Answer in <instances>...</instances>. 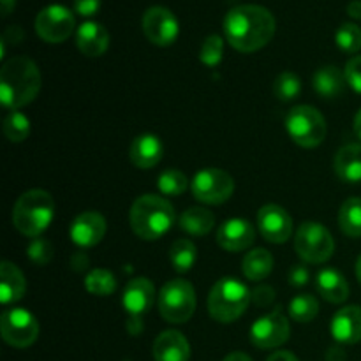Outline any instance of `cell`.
Returning <instances> with one entry per match:
<instances>
[{
    "mask_svg": "<svg viewBox=\"0 0 361 361\" xmlns=\"http://www.w3.org/2000/svg\"><path fill=\"white\" fill-rule=\"evenodd\" d=\"M335 173L345 183L361 182V145H345L337 152L334 161Z\"/></svg>",
    "mask_w": 361,
    "mask_h": 361,
    "instance_id": "23",
    "label": "cell"
},
{
    "mask_svg": "<svg viewBox=\"0 0 361 361\" xmlns=\"http://www.w3.org/2000/svg\"><path fill=\"white\" fill-rule=\"evenodd\" d=\"M196 310V293L183 279H175L162 286L159 293V312L168 323L183 324Z\"/></svg>",
    "mask_w": 361,
    "mask_h": 361,
    "instance_id": "6",
    "label": "cell"
},
{
    "mask_svg": "<svg viewBox=\"0 0 361 361\" xmlns=\"http://www.w3.org/2000/svg\"><path fill=\"white\" fill-rule=\"evenodd\" d=\"M55 217V200L42 189L27 190L13 208V224L28 238H39Z\"/></svg>",
    "mask_w": 361,
    "mask_h": 361,
    "instance_id": "4",
    "label": "cell"
},
{
    "mask_svg": "<svg viewBox=\"0 0 361 361\" xmlns=\"http://www.w3.org/2000/svg\"><path fill=\"white\" fill-rule=\"evenodd\" d=\"M267 361H300L293 353L289 351H277L270 356Z\"/></svg>",
    "mask_w": 361,
    "mask_h": 361,
    "instance_id": "43",
    "label": "cell"
},
{
    "mask_svg": "<svg viewBox=\"0 0 361 361\" xmlns=\"http://www.w3.org/2000/svg\"><path fill=\"white\" fill-rule=\"evenodd\" d=\"M338 226L349 238L361 236V197H349L338 212Z\"/></svg>",
    "mask_w": 361,
    "mask_h": 361,
    "instance_id": "28",
    "label": "cell"
},
{
    "mask_svg": "<svg viewBox=\"0 0 361 361\" xmlns=\"http://www.w3.org/2000/svg\"><path fill=\"white\" fill-rule=\"evenodd\" d=\"M300 92H302V80L295 73L286 71V73L279 74L274 83V94L279 101H293V99L298 97Z\"/></svg>",
    "mask_w": 361,
    "mask_h": 361,
    "instance_id": "33",
    "label": "cell"
},
{
    "mask_svg": "<svg viewBox=\"0 0 361 361\" xmlns=\"http://www.w3.org/2000/svg\"><path fill=\"white\" fill-rule=\"evenodd\" d=\"M335 42L344 53H358L361 49V28L356 23H342L335 32Z\"/></svg>",
    "mask_w": 361,
    "mask_h": 361,
    "instance_id": "34",
    "label": "cell"
},
{
    "mask_svg": "<svg viewBox=\"0 0 361 361\" xmlns=\"http://www.w3.org/2000/svg\"><path fill=\"white\" fill-rule=\"evenodd\" d=\"M345 83V74L335 66L321 67L314 74V88L323 99H335L344 94Z\"/></svg>",
    "mask_w": 361,
    "mask_h": 361,
    "instance_id": "25",
    "label": "cell"
},
{
    "mask_svg": "<svg viewBox=\"0 0 361 361\" xmlns=\"http://www.w3.org/2000/svg\"><path fill=\"white\" fill-rule=\"evenodd\" d=\"M356 277H358V281L361 284V256L358 257V263H356Z\"/></svg>",
    "mask_w": 361,
    "mask_h": 361,
    "instance_id": "49",
    "label": "cell"
},
{
    "mask_svg": "<svg viewBox=\"0 0 361 361\" xmlns=\"http://www.w3.org/2000/svg\"><path fill=\"white\" fill-rule=\"evenodd\" d=\"M319 312V303L312 295H298L289 303V314L298 323H309Z\"/></svg>",
    "mask_w": 361,
    "mask_h": 361,
    "instance_id": "32",
    "label": "cell"
},
{
    "mask_svg": "<svg viewBox=\"0 0 361 361\" xmlns=\"http://www.w3.org/2000/svg\"><path fill=\"white\" fill-rule=\"evenodd\" d=\"M331 335L341 344L361 342V307L349 305L338 310L331 321Z\"/></svg>",
    "mask_w": 361,
    "mask_h": 361,
    "instance_id": "18",
    "label": "cell"
},
{
    "mask_svg": "<svg viewBox=\"0 0 361 361\" xmlns=\"http://www.w3.org/2000/svg\"><path fill=\"white\" fill-rule=\"evenodd\" d=\"M141 27H143L148 41L155 46L173 44L180 32V25L175 14L162 6L148 7L141 20Z\"/></svg>",
    "mask_w": 361,
    "mask_h": 361,
    "instance_id": "13",
    "label": "cell"
},
{
    "mask_svg": "<svg viewBox=\"0 0 361 361\" xmlns=\"http://www.w3.org/2000/svg\"><path fill=\"white\" fill-rule=\"evenodd\" d=\"M222 49H224V41H222L221 35H208L203 41V44H201L200 60L208 67L219 66L222 60Z\"/></svg>",
    "mask_w": 361,
    "mask_h": 361,
    "instance_id": "36",
    "label": "cell"
},
{
    "mask_svg": "<svg viewBox=\"0 0 361 361\" xmlns=\"http://www.w3.org/2000/svg\"><path fill=\"white\" fill-rule=\"evenodd\" d=\"M130 228L140 238L159 240L175 224V208L166 197L145 194L130 207Z\"/></svg>",
    "mask_w": 361,
    "mask_h": 361,
    "instance_id": "3",
    "label": "cell"
},
{
    "mask_svg": "<svg viewBox=\"0 0 361 361\" xmlns=\"http://www.w3.org/2000/svg\"><path fill=\"white\" fill-rule=\"evenodd\" d=\"M196 259L197 249L190 240H175L173 245L169 247V261H171L173 268L178 274H187L189 270H192V267L196 264Z\"/></svg>",
    "mask_w": 361,
    "mask_h": 361,
    "instance_id": "29",
    "label": "cell"
},
{
    "mask_svg": "<svg viewBox=\"0 0 361 361\" xmlns=\"http://www.w3.org/2000/svg\"><path fill=\"white\" fill-rule=\"evenodd\" d=\"M74 27V14L62 4H49L35 18V30L46 42H63L71 37Z\"/></svg>",
    "mask_w": 361,
    "mask_h": 361,
    "instance_id": "11",
    "label": "cell"
},
{
    "mask_svg": "<svg viewBox=\"0 0 361 361\" xmlns=\"http://www.w3.org/2000/svg\"><path fill=\"white\" fill-rule=\"evenodd\" d=\"M27 256L39 267H44L51 261L53 247L48 240L44 238H32V242L27 247Z\"/></svg>",
    "mask_w": 361,
    "mask_h": 361,
    "instance_id": "37",
    "label": "cell"
},
{
    "mask_svg": "<svg viewBox=\"0 0 361 361\" xmlns=\"http://www.w3.org/2000/svg\"><path fill=\"white\" fill-rule=\"evenodd\" d=\"M355 133H356V136L361 140V109L356 113V116H355Z\"/></svg>",
    "mask_w": 361,
    "mask_h": 361,
    "instance_id": "48",
    "label": "cell"
},
{
    "mask_svg": "<svg viewBox=\"0 0 361 361\" xmlns=\"http://www.w3.org/2000/svg\"><path fill=\"white\" fill-rule=\"evenodd\" d=\"M291 140L302 148H316L326 137V120L312 106H296L286 118Z\"/></svg>",
    "mask_w": 361,
    "mask_h": 361,
    "instance_id": "7",
    "label": "cell"
},
{
    "mask_svg": "<svg viewBox=\"0 0 361 361\" xmlns=\"http://www.w3.org/2000/svg\"><path fill=\"white\" fill-rule=\"evenodd\" d=\"M252 300V293L245 284L233 277L221 279L215 282L208 295V314L219 323H233L243 316Z\"/></svg>",
    "mask_w": 361,
    "mask_h": 361,
    "instance_id": "5",
    "label": "cell"
},
{
    "mask_svg": "<svg viewBox=\"0 0 361 361\" xmlns=\"http://www.w3.org/2000/svg\"><path fill=\"white\" fill-rule=\"evenodd\" d=\"M101 9V0H74V11L81 16H94Z\"/></svg>",
    "mask_w": 361,
    "mask_h": 361,
    "instance_id": "40",
    "label": "cell"
},
{
    "mask_svg": "<svg viewBox=\"0 0 361 361\" xmlns=\"http://www.w3.org/2000/svg\"><path fill=\"white\" fill-rule=\"evenodd\" d=\"M190 190H192V196L201 203L222 204L233 196L235 182L229 173L219 168H207L194 175Z\"/></svg>",
    "mask_w": 361,
    "mask_h": 361,
    "instance_id": "9",
    "label": "cell"
},
{
    "mask_svg": "<svg viewBox=\"0 0 361 361\" xmlns=\"http://www.w3.org/2000/svg\"><path fill=\"white\" fill-rule=\"evenodd\" d=\"M252 300L257 307H267L275 300V291L270 286H259L252 291Z\"/></svg>",
    "mask_w": 361,
    "mask_h": 361,
    "instance_id": "39",
    "label": "cell"
},
{
    "mask_svg": "<svg viewBox=\"0 0 361 361\" xmlns=\"http://www.w3.org/2000/svg\"><path fill=\"white\" fill-rule=\"evenodd\" d=\"M76 44L87 56H101L109 46V34L104 25L97 21H85L76 34Z\"/></svg>",
    "mask_w": 361,
    "mask_h": 361,
    "instance_id": "21",
    "label": "cell"
},
{
    "mask_svg": "<svg viewBox=\"0 0 361 361\" xmlns=\"http://www.w3.org/2000/svg\"><path fill=\"white\" fill-rule=\"evenodd\" d=\"M291 334L289 321L281 307L259 317L250 328V342L259 349H275L286 344Z\"/></svg>",
    "mask_w": 361,
    "mask_h": 361,
    "instance_id": "12",
    "label": "cell"
},
{
    "mask_svg": "<svg viewBox=\"0 0 361 361\" xmlns=\"http://www.w3.org/2000/svg\"><path fill=\"white\" fill-rule=\"evenodd\" d=\"M316 288L319 295L330 303H344L349 298V284L344 275L331 268H324L317 274Z\"/></svg>",
    "mask_w": 361,
    "mask_h": 361,
    "instance_id": "24",
    "label": "cell"
},
{
    "mask_svg": "<svg viewBox=\"0 0 361 361\" xmlns=\"http://www.w3.org/2000/svg\"><path fill=\"white\" fill-rule=\"evenodd\" d=\"M85 288L90 295L94 296H109L116 289L115 275L111 271L104 270V268H97L92 270L85 279Z\"/></svg>",
    "mask_w": 361,
    "mask_h": 361,
    "instance_id": "30",
    "label": "cell"
},
{
    "mask_svg": "<svg viewBox=\"0 0 361 361\" xmlns=\"http://www.w3.org/2000/svg\"><path fill=\"white\" fill-rule=\"evenodd\" d=\"M190 345L180 331H162L154 342L155 361H189Z\"/></svg>",
    "mask_w": 361,
    "mask_h": 361,
    "instance_id": "20",
    "label": "cell"
},
{
    "mask_svg": "<svg viewBox=\"0 0 361 361\" xmlns=\"http://www.w3.org/2000/svg\"><path fill=\"white\" fill-rule=\"evenodd\" d=\"M27 293V281L20 268L11 261L0 264V302L4 305L20 302Z\"/></svg>",
    "mask_w": 361,
    "mask_h": 361,
    "instance_id": "22",
    "label": "cell"
},
{
    "mask_svg": "<svg viewBox=\"0 0 361 361\" xmlns=\"http://www.w3.org/2000/svg\"><path fill=\"white\" fill-rule=\"evenodd\" d=\"M348 14L355 20H361V0H353L348 4Z\"/></svg>",
    "mask_w": 361,
    "mask_h": 361,
    "instance_id": "44",
    "label": "cell"
},
{
    "mask_svg": "<svg viewBox=\"0 0 361 361\" xmlns=\"http://www.w3.org/2000/svg\"><path fill=\"white\" fill-rule=\"evenodd\" d=\"M4 134L13 143H21L30 134V120L20 111H11L9 115L4 118Z\"/></svg>",
    "mask_w": 361,
    "mask_h": 361,
    "instance_id": "31",
    "label": "cell"
},
{
    "mask_svg": "<svg viewBox=\"0 0 361 361\" xmlns=\"http://www.w3.org/2000/svg\"><path fill=\"white\" fill-rule=\"evenodd\" d=\"M257 228L270 243H284L293 235V219L279 204H264L257 212Z\"/></svg>",
    "mask_w": 361,
    "mask_h": 361,
    "instance_id": "14",
    "label": "cell"
},
{
    "mask_svg": "<svg viewBox=\"0 0 361 361\" xmlns=\"http://www.w3.org/2000/svg\"><path fill=\"white\" fill-rule=\"evenodd\" d=\"M154 300L155 288L147 277L133 279V281L126 286V291H123L122 296L123 309L129 312V316L141 317V319H143L145 314L152 309Z\"/></svg>",
    "mask_w": 361,
    "mask_h": 361,
    "instance_id": "17",
    "label": "cell"
},
{
    "mask_svg": "<svg viewBox=\"0 0 361 361\" xmlns=\"http://www.w3.org/2000/svg\"><path fill=\"white\" fill-rule=\"evenodd\" d=\"M189 180L180 169H166L159 176V190L164 196H180L187 190Z\"/></svg>",
    "mask_w": 361,
    "mask_h": 361,
    "instance_id": "35",
    "label": "cell"
},
{
    "mask_svg": "<svg viewBox=\"0 0 361 361\" xmlns=\"http://www.w3.org/2000/svg\"><path fill=\"white\" fill-rule=\"evenodd\" d=\"M69 235L71 240L83 249L97 245L106 235V219L99 212H83L73 221Z\"/></svg>",
    "mask_w": 361,
    "mask_h": 361,
    "instance_id": "15",
    "label": "cell"
},
{
    "mask_svg": "<svg viewBox=\"0 0 361 361\" xmlns=\"http://www.w3.org/2000/svg\"><path fill=\"white\" fill-rule=\"evenodd\" d=\"M2 338L16 349L30 348L39 337V323L28 310L9 309L4 310L0 317Z\"/></svg>",
    "mask_w": 361,
    "mask_h": 361,
    "instance_id": "10",
    "label": "cell"
},
{
    "mask_svg": "<svg viewBox=\"0 0 361 361\" xmlns=\"http://www.w3.org/2000/svg\"><path fill=\"white\" fill-rule=\"evenodd\" d=\"M41 71L28 56H13L0 69V101L7 109L30 104L41 90Z\"/></svg>",
    "mask_w": 361,
    "mask_h": 361,
    "instance_id": "2",
    "label": "cell"
},
{
    "mask_svg": "<svg viewBox=\"0 0 361 361\" xmlns=\"http://www.w3.org/2000/svg\"><path fill=\"white\" fill-rule=\"evenodd\" d=\"M215 217L210 210L203 207H192L185 210L180 217V229L190 236H204L214 228Z\"/></svg>",
    "mask_w": 361,
    "mask_h": 361,
    "instance_id": "26",
    "label": "cell"
},
{
    "mask_svg": "<svg viewBox=\"0 0 361 361\" xmlns=\"http://www.w3.org/2000/svg\"><path fill=\"white\" fill-rule=\"evenodd\" d=\"M345 355L342 353V349L338 348H334L330 349V353H328V361H344Z\"/></svg>",
    "mask_w": 361,
    "mask_h": 361,
    "instance_id": "45",
    "label": "cell"
},
{
    "mask_svg": "<svg viewBox=\"0 0 361 361\" xmlns=\"http://www.w3.org/2000/svg\"><path fill=\"white\" fill-rule=\"evenodd\" d=\"M295 249L305 263H326L335 250L331 233L319 222H303L300 224L295 238Z\"/></svg>",
    "mask_w": 361,
    "mask_h": 361,
    "instance_id": "8",
    "label": "cell"
},
{
    "mask_svg": "<svg viewBox=\"0 0 361 361\" xmlns=\"http://www.w3.org/2000/svg\"><path fill=\"white\" fill-rule=\"evenodd\" d=\"M127 331L130 335H140L143 331V319L141 317H129V321H127Z\"/></svg>",
    "mask_w": 361,
    "mask_h": 361,
    "instance_id": "42",
    "label": "cell"
},
{
    "mask_svg": "<svg viewBox=\"0 0 361 361\" xmlns=\"http://www.w3.org/2000/svg\"><path fill=\"white\" fill-rule=\"evenodd\" d=\"M224 34L229 44L238 51H257L274 37L275 18L259 4L235 6L224 18Z\"/></svg>",
    "mask_w": 361,
    "mask_h": 361,
    "instance_id": "1",
    "label": "cell"
},
{
    "mask_svg": "<svg viewBox=\"0 0 361 361\" xmlns=\"http://www.w3.org/2000/svg\"><path fill=\"white\" fill-rule=\"evenodd\" d=\"M224 361H252L250 356H247L245 353H231L224 358Z\"/></svg>",
    "mask_w": 361,
    "mask_h": 361,
    "instance_id": "46",
    "label": "cell"
},
{
    "mask_svg": "<svg viewBox=\"0 0 361 361\" xmlns=\"http://www.w3.org/2000/svg\"><path fill=\"white\" fill-rule=\"evenodd\" d=\"M345 81L355 92L361 94V55L353 56L345 66Z\"/></svg>",
    "mask_w": 361,
    "mask_h": 361,
    "instance_id": "38",
    "label": "cell"
},
{
    "mask_svg": "<svg viewBox=\"0 0 361 361\" xmlns=\"http://www.w3.org/2000/svg\"><path fill=\"white\" fill-rule=\"evenodd\" d=\"M126 361H130V360H126Z\"/></svg>",
    "mask_w": 361,
    "mask_h": 361,
    "instance_id": "50",
    "label": "cell"
},
{
    "mask_svg": "<svg viewBox=\"0 0 361 361\" xmlns=\"http://www.w3.org/2000/svg\"><path fill=\"white\" fill-rule=\"evenodd\" d=\"M274 270V256L264 249H254L243 259V275L249 281H264Z\"/></svg>",
    "mask_w": 361,
    "mask_h": 361,
    "instance_id": "27",
    "label": "cell"
},
{
    "mask_svg": "<svg viewBox=\"0 0 361 361\" xmlns=\"http://www.w3.org/2000/svg\"><path fill=\"white\" fill-rule=\"evenodd\" d=\"M256 238L254 226L245 219H229L219 228L217 243L228 252H240L249 249Z\"/></svg>",
    "mask_w": 361,
    "mask_h": 361,
    "instance_id": "16",
    "label": "cell"
},
{
    "mask_svg": "<svg viewBox=\"0 0 361 361\" xmlns=\"http://www.w3.org/2000/svg\"><path fill=\"white\" fill-rule=\"evenodd\" d=\"M309 282V270L303 264H298V267H293L291 271H289V284L295 286V288H302Z\"/></svg>",
    "mask_w": 361,
    "mask_h": 361,
    "instance_id": "41",
    "label": "cell"
},
{
    "mask_svg": "<svg viewBox=\"0 0 361 361\" xmlns=\"http://www.w3.org/2000/svg\"><path fill=\"white\" fill-rule=\"evenodd\" d=\"M14 4H16V0H2V14H4V16H7V14H9L11 11L14 9Z\"/></svg>",
    "mask_w": 361,
    "mask_h": 361,
    "instance_id": "47",
    "label": "cell"
},
{
    "mask_svg": "<svg viewBox=\"0 0 361 361\" xmlns=\"http://www.w3.org/2000/svg\"><path fill=\"white\" fill-rule=\"evenodd\" d=\"M164 147L161 140L154 134H141L130 143L129 157L136 168L140 169H152L161 162Z\"/></svg>",
    "mask_w": 361,
    "mask_h": 361,
    "instance_id": "19",
    "label": "cell"
}]
</instances>
